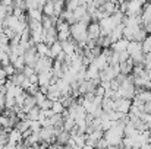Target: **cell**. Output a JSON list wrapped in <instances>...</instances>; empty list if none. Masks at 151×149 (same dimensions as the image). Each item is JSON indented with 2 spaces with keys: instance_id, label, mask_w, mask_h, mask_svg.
Wrapping results in <instances>:
<instances>
[{
  "instance_id": "cell-26",
  "label": "cell",
  "mask_w": 151,
  "mask_h": 149,
  "mask_svg": "<svg viewBox=\"0 0 151 149\" xmlns=\"http://www.w3.org/2000/svg\"><path fill=\"white\" fill-rule=\"evenodd\" d=\"M43 15L44 16H53L54 15V7H53V0H49L44 6H43Z\"/></svg>"
},
{
  "instance_id": "cell-6",
  "label": "cell",
  "mask_w": 151,
  "mask_h": 149,
  "mask_svg": "<svg viewBox=\"0 0 151 149\" xmlns=\"http://www.w3.org/2000/svg\"><path fill=\"white\" fill-rule=\"evenodd\" d=\"M53 72H44V73H38V81H37V85L40 88H47L50 85V81L53 78Z\"/></svg>"
},
{
  "instance_id": "cell-8",
  "label": "cell",
  "mask_w": 151,
  "mask_h": 149,
  "mask_svg": "<svg viewBox=\"0 0 151 149\" xmlns=\"http://www.w3.org/2000/svg\"><path fill=\"white\" fill-rule=\"evenodd\" d=\"M22 133L16 129H12L9 133H7V143H13V145H18V143H22Z\"/></svg>"
},
{
  "instance_id": "cell-14",
  "label": "cell",
  "mask_w": 151,
  "mask_h": 149,
  "mask_svg": "<svg viewBox=\"0 0 151 149\" xmlns=\"http://www.w3.org/2000/svg\"><path fill=\"white\" fill-rule=\"evenodd\" d=\"M34 107H37V104H35V99H34V97L32 95H28L27 94V97H25V99H24V104H22V107H21V110L27 114L29 110H32Z\"/></svg>"
},
{
  "instance_id": "cell-18",
  "label": "cell",
  "mask_w": 151,
  "mask_h": 149,
  "mask_svg": "<svg viewBox=\"0 0 151 149\" xmlns=\"http://www.w3.org/2000/svg\"><path fill=\"white\" fill-rule=\"evenodd\" d=\"M12 82H13V85H16V86H22V83L25 82V75L22 73V72H16L15 75H12L10 78H9Z\"/></svg>"
},
{
  "instance_id": "cell-17",
  "label": "cell",
  "mask_w": 151,
  "mask_h": 149,
  "mask_svg": "<svg viewBox=\"0 0 151 149\" xmlns=\"http://www.w3.org/2000/svg\"><path fill=\"white\" fill-rule=\"evenodd\" d=\"M69 138H70V135H69V132H66V130H60L57 135H56V143L57 145H68V140H69Z\"/></svg>"
},
{
  "instance_id": "cell-31",
  "label": "cell",
  "mask_w": 151,
  "mask_h": 149,
  "mask_svg": "<svg viewBox=\"0 0 151 149\" xmlns=\"http://www.w3.org/2000/svg\"><path fill=\"white\" fill-rule=\"evenodd\" d=\"M50 110L54 113V114H62V113L65 111V107H63V104H62L60 101H53Z\"/></svg>"
},
{
  "instance_id": "cell-27",
  "label": "cell",
  "mask_w": 151,
  "mask_h": 149,
  "mask_svg": "<svg viewBox=\"0 0 151 149\" xmlns=\"http://www.w3.org/2000/svg\"><path fill=\"white\" fill-rule=\"evenodd\" d=\"M141 47H142V53H144V54L151 53V35L150 34L141 41Z\"/></svg>"
},
{
  "instance_id": "cell-29",
  "label": "cell",
  "mask_w": 151,
  "mask_h": 149,
  "mask_svg": "<svg viewBox=\"0 0 151 149\" xmlns=\"http://www.w3.org/2000/svg\"><path fill=\"white\" fill-rule=\"evenodd\" d=\"M12 10H13L12 6H4V4L0 3V21H3L6 16L12 15Z\"/></svg>"
},
{
  "instance_id": "cell-4",
  "label": "cell",
  "mask_w": 151,
  "mask_h": 149,
  "mask_svg": "<svg viewBox=\"0 0 151 149\" xmlns=\"http://www.w3.org/2000/svg\"><path fill=\"white\" fill-rule=\"evenodd\" d=\"M24 60H25V66H31L34 67L37 60H38V54H37V50H35V46L31 47V48L25 50L24 53Z\"/></svg>"
},
{
  "instance_id": "cell-44",
  "label": "cell",
  "mask_w": 151,
  "mask_h": 149,
  "mask_svg": "<svg viewBox=\"0 0 151 149\" xmlns=\"http://www.w3.org/2000/svg\"><path fill=\"white\" fill-rule=\"evenodd\" d=\"M9 38L3 34V32H0V46H9Z\"/></svg>"
},
{
  "instance_id": "cell-42",
  "label": "cell",
  "mask_w": 151,
  "mask_h": 149,
  "mask_svg": "<svg viewBox=\"0 0 151 149\" xmlns=\"http://www.w3.org/2000/svg\"><path fill=\"white\" fill-rule=\"evenodd\" d=\"M104 92H106V89H104L101 85H99V86L96 88V91H94V95H97V97H103V98H104Z\"/></svg>"
},
{
  "instance_id": "cell-52",
  "label": "cell",
  "mask_w": 151,
  "mask_h": 149,
  "mask_svg": "<svg viewBox=\"0 0 151 149\" xmlns=\"http://www.w3.org/2000/svg\"><path fill=\"white\" fill-rule=\"evenodd\" d=\"M126 1H128V0H116L117 4H122V3H126Z\"/></svg>"
},
{
  "instance_id": "cell-21",
  "label": "cell",
  "mask_w": 151,
  "mask_h": 149,
  "mask_svg": "<svg viewBox=\"0 0 151 149\" xmlns=\"http://www.w3.org/2000/svg\"><path fill=\"white\" fill-rule=\"evenodd\" d=\"M88 13V10H87V6H79V7H76L75 10H73V16H75V19H76V22H79L85 15Z\"/></svg>"
},
{
  "instance_id": "cell-54",
  "label": "cell",
  "mask_w": 151,
  "mask_h": 149,
  "mask_svg": "<svg viewBox=\"0 0 151 149\" xmlns=\"http://www.w3.org/2000/svg\"><path fill=\"white\" fill-rule=\"evenodd\" d=\"M150 142H151V139H150Z\"/></svg>"
},
{
  "instance_id": "cell-24",
  "label": "cell",
  "mask_w": 151,
  "mask_h": 149,
  "mask_svg": "<svg viewBox=\"0 0 151 149\" xmlns=\"http://www.w3.org/2000/svg\"><path fill=\"white\" fill-rule=\"evenodd\" d=\"M13 67L16 69V72H22L24 67H25V60H24V56H18L15 58V61H12Z\"/></svg>"
},
{
  "instance_id": "cell-10",
  "label": "cell",
  "mask_w": 151,
  "mask_h": 149,
  "mask_svg": "<svg viewBox=\"0 0 151 149\" xmlns=\"http://www.w3.org/2000/svg\"><path fill=\"white\" fill-rule=\"evenodd\" d=\"M93 64H94L99 70H103V69H106V67L109 66V58H107V56L101 51L100 56H97V57L93 60Z\"/></svg>"
},
{
  "instance_id": "cell-47",
  "label": "cell",
  "mask_w": 151,
  "mask_h": 149,
  "mask_svg": "<svg viewBox=\"0 0 151 149\" xmlns=\"http://www.w3.org/2000/svg\"><path fill=\"white\" fill-rule=\"evenodd\" d=\"M35 1H37L38 7H40V9H43V6H44V4H46V3H47L49 0H35Z\"/></svg>"
},
{
  "instance_id": "cell-25",
  "label": "cell",
  "mask_w": 151,
  "mask_h": 149,
  "mask_svg": "<svg viewBox=\"0 0 151 149\" xmlns=\"http://www.w3.org/2000/svg\"><path fill=\"white\" fill-rule=\"evenodd\" d=\"M75 127V118L73 117H65L63 118V130H66V132H70L72 129Z\"/></svg>"
},
{
  "instance_id": "cell-45",
  "label": "cell",
  "mask_w": 151,
  "mask_h": 149,
  "mask_svg": "<svg viewBox=\"0 0 151 149\" xmlns=\"http://www.w3.org/2000/svg\"><path fill=\"white\" fill-rule=\"evenodd\" d=\"M142 110H144V113H147V114H151V101H147V102H144V107H142Z\"/></svg>"
},
{
  "instance_id": "cell-16",
  "label": "cell",
  "mask_w": 151,
  "mask_h": 149,
  "mask_svg": "<svg viewBox=\"0 0 151 149\" xmlns=\"http://www.w3.org/2000/svg\"><path fill=\"white\" fill-rule=\"evenodd\" d=\"M59 53H62V43H60V41H56L54 44H51L50 47H49V54H47V57H50L51 60H54V58L57 57Z\"/></svg>"
},
{
  "instance_id": "cell-3",
  "label": "cell",
  "mask_w": 151,
  "mask_h": 149,
  "mask_svg": "<svg viewBox=\"0 0 151 149\" xmlns=\"http://www.w3.org/2000/svg\"><path fill=\"white\" fill-rule=\"evenodd\" d=\"M131 107H132V99H126V98L114 99V111H120L123 114H128Z\"/></svg>"
},
{
  "instance_id": "cell-39",
  "label": "cell",
  "mask_w": 151,
  "mask_h": 149,
  "mask_svg": "<svg viewBox=\"0 0 151 149\" xmlns=\"http://www.w3.org/2000/svg\"><path fill=\"white\" fill-rule=\"evenodd\" d=\"M22 73L25 75V78H27V79H29L32 75H35V70H34V67H31V66H25V67H24V70H22Z\"/></svg>"
},
{
  "instance_id": "cell-11",
  "label": "cell",
  "mask_w": 151,
  "mask_h": 149,
  "mask_svg": "<svg viewBox=\"0 0 151 149\" xmlns=\"http://www.w3.org/2000/svg\"><path fill=\"white\" fill-rule=\"evenodd\" d=\"M123 28H125L123 24H120V25H117V26H114V28L111 29V32L109 34V38H110L111 43H114V41L123 38Z\"/></svg>"
},
{
  "instance_id": "cell-50",
  "label": "cell",
  "mask_w": 151,
  "mask_h": 149,
  "mask_svg": "<svg viewBox=\"0 0 151 149\" xmlns=\"http://www.w3.org/2000/svg\"><path fill=\"white\" fill-rule=\"evenodd\" d=\"M81 149H96V148H93V146H90V145H87V143H85V145H84Z\"/></svg>"
},
{
  "instance_id": "cell-49",
  "label": "cell",
  "mask_w": 151,
  "mask_h": 149,
  "mask_svg": "<svg viewBox=\"0 0 151 149\" xmlns=\"http://www.w3.org/2000/svg\"><path fill=\"white\" fill-rule=\"evenodd\" d=\"M81 3H82L84 6H88V4H91V3H93V0H81Z\"/></svg>"
},
{
  "instance_id": "cell-43",
  "label": "cell",
  "mask_w": 151,
  "mask_h": 149,
  "mask_svg": "<svg viewBox=\"0 0 151 149\" xmlns=\"http://www.w3.org/2000/svg\"><path fill=\"white\" fill-rule=\"evenodd\" d=\"M128 58H129L128 51H122V53H119V63H123V61H126Z\"/></svg>"
},
{
  "instance_id": "cell-28",
  "label": "cell",
  "mask_w": 151,
  "mask_h": 149,
  "mask_svg": "<svg viewBox=\"0 0 151 149\" xmlns=\"http://www.w3.org/2000/svg\"><path fill=\"white\" fill-rule=\"evenodd\" d=\"M63 6H65V0H57L53 1V7H54V15L53 16H60V13L63 12Z\"/></svg>"
},
{
  "instance_id": "cell-9",
  "label": "cell",
  "mask_w": 151,
  "mask_h": 149,
  "mask_svg": "<svg viewBox=\"0 0 151 149\" xmlns=\"http://www.w3.org/2000/svg\"><path fill=\"white\" fill-rule=\"evenodd\" d=\"M62 51L66 54V56H72V54H75V51H76V43L73 41V40H66V41H63L62 43Z\"/></svg>"
},
{
  "instance_id": "cell-35",
  "label": "cell",
  "mask_w": 151,
  "mask_h": 149,
  "mask_svg": "<svg viewBox=\"0 0 151 149\" xmlns=\"http://www.w3.org/2000/svg\"><path fill=\"white\" fill-rule=\"evenodd\" d=\"M38 113H40V108L38 107H34L32 110H29L27 113V118L28 120H37L38 118Z\"/></svg>"
},
{
  "instance_id": "cell-12",
  "label": "cell",
  "mask_w": 151,
  "mask_h": 149,
  "mask_svg": "<svg viewBox=\"0 0 151 149\" xmlns=\"http://www.w3.org/2000/svg\"><path fill=\"white\" fill-rule=\"evenodd\" d=\"M100 10L106 16H110V15H113L116 10H119V7H117V3H113V1H109V0H107L100 7Z\"/></svg>"
},
{
  "instance_id": "cell-48",
  "label": "cell",
  "mask_w": 151,
  "mask_h": 149,
  "mask_svg": "<svg viewBox=\"0 0 151 149\" xmlns=\"http://www.w3.org/2000/svg\"><path fill=\"white\" fill-rule=\"evenodd\" d=\"M0 3L4 4V6H12L13 4V0H0Z\"/></svg>"
},
{
  "instance_id": "cell-38",
  "label": "cell",
  "mask_w": 151,
  "mask_h": 149,
  "mask_svg": "<svg viewBox=\"0 0 151 149\" xmlns=\"http://www.w3.org/2000/svg\"><path fill=\"white\" fill-rule=\"evenodd\" d=\"M3 70H4V73H6V76H7V78H10L12 75H15V73H16V69L13 67V64H12V63H10V64H7V66H4V67H3Z\"/></svg>"
},
{
  "instance_id": "cell-20",
  "label": "cell",
  "mask_w": 151,
  "mask_h": 149,
  "mask_svg": "<svg viewBox=\"0 0 151 149\" xmlns=\"http://www.w3.org/2000/svg\"><path fill=\"white\" fill-rule=\"evenodd\" d=\"M60 19H63L65 22H68L69 25H72V24H75L76 22V19H75V16H73V12H70V10H63L62 13H60V16H59Z\"/></svg>"
},
{
  "instance_id": "cell-37",
  "label": "cell",
  "mask_w": 151,
  "mask_h": 149,
  "mask_svg": "<svg viewBox=\"0 0 151 149\" xmlns=\"http://www.w3.org/2000/svg\"><path fill=\"white\" fill-rule=\"evenodd\" d=\"M46 98H47V97H46V95H44L43 92H40V91H38V92H37V94L34 95L35 104H37V107H38V108H40V105H41V104H43V102L46 101Z\"/></svg>"
},
{
  "instance_id": "cell-30",
  "label": "cell",
  "mask_w": 151,
  "mask_h": 149,
  "mask_svg": "<svg viewBox=\"0 0 151 149\" xmlns=\"http://www.w3.org/2000/svg\"><path fill=\"white\" fill-rule=\"evenodd\" d=\"M97 46H99L100 48H110L111 41H110L109 35H107V37H100V38L97 40Z\"/></svg>"
},
{
  "instance_id": "cell-32",
  "label": "cell",
  "mask_w": 151,
  "mask_h": 149,
  "mask_svg": "<svg viewBox=\"0 0 151 149\" xmlns=\"http://www.w3.org/2000/svg\"><path fill=\"white\" fill-rule=\"evenodd\" d=\"M79 6H82L81 0H66V10L73 12V10H75L76 7H79Z\"/></svg>"
},
{
  "instance_id": "cell-1",
  "label": "cell",
  "mask_w": 151,
  "mask_h": 149,
  "mask_svg": "<svg viewBox=\"0 0 151 149\" xmlns=\"http://www.w3.org/2000/svg\"><path fill=\"white\" fill-rule=\"evenodd\" d=\"M53 61L54 60H51L50 57H38V60H37V63H35V66H34V70H35V73L38 75V73H44V72H51V69H53Z\"/></svg>"
},
{
  "instance_id": "cell-5",
  "label": "cell",
  "mask_w": 151,
  "mask_h": 149,
  "mask_svg": "<svg viewBox=\"0 0 151 149\" xmlns=\"http://www.w3.org/2000/svg\"><path fill=\"white\" fill-rule=\"evenodd\" d=\"M87 37L90 40H99L101 37V31H100V25L99 22H90L87 26Z\"/></svg>"
},
{
  "instance_id": "cell-2",
  "label": "cell",
  "mask_w": 151,
  "mask_h": 149,
  "mask_svg": "<svg viewBox=\"0 0 151 149\" xmlns=\"http://www.w3.org/2000/svg\"><path fill=\"white\" fill-rule=\"evenodd\" d=\"M142 13V4L138 0H128L125 16H141Z\"/></svg>"
},
{
  "instance_id": "cell-22",
  "label": "cell",
  "mask_w": 151,
  "mask_h": 149,
  "mask_svg": "<svg viewBox=\"0 0 151 149\" xmlns=\"http://www.w3.org/2000/svg\"><path fill=\"white\" fill-rule=\"evenodd\" d=\"M101 108H103V111H104V113L114 110V99H111V98H103V102H101Z\"/></svg>"
},
{
  "instance_id": "cell-41",
  "label": "cell",
  "mask_w": 151,
  "mask_h": 149,
  "mask_svg": "<svg viewBox=\"0 0 151 149\" xmlns=\"http://www.w3.org/2000/svg\"><path fill=\"white\" fill-rule=\"evenodd\" d=\"M51 104H53V101H51V99H49V98H46V101L40 105V110H50Z\"/></svg>"
},
{
  "instance_id": "cell-33",
  "label": "cell",
  "mask_w": 151,
  "mask_h": 149,
  "mask_svg": "<svg viewBox=\"0 0 151 149\" xmlns=\"http://www.w3.org/2000/svg\"><path fill=\"white\" fill-rule=\"evenodd\" d=\"M15 105H16V102H15V97H12V95L6 94V97H4V108L12 110Z\"/></svg>"
},
{
  "instance_id": "cell-46",
  "label": "cell",
  "mask_w": 151,
  "mask_h": 149,
  "mask_svg": "<svg viewBox=\"0 0 151 149\" xmlns=\"http://www.w3.org/2000/svg\"><path fill=\"white\" fill-rule=\"evenodd\" d=\"M6 79H7V76H6V73H4L3 67H0V81H1V82H4Z\"/></svg>"
},
{
  "instance_id": "cell-40",
  "label": "cell",
  "mask_w": 151,
  "mask_h": 149,
  "mask_svg": "<svg viewBox=\"0 0 151 149\" xmlns=\"http://www.w3.org/2000/svg\"><path fill=\"white\" fill-rule=\"evenodd\" d=\"M25 6H27V10H31V9H40L35 0H25Z\"/></svg>"
},
{
  "instance_id": "cell-7",
  "label": "cell",
  "mask_w": 151,
  "mask_h": 149,
  "mask_svg": "<svg viewBox=\"0 0 151 149\" xmlns=\"http://www.w3.org/2000/svg\"><path fill=\"white\" fill-rule=\"evenodd\" d=\"M128 44H129V40H126V38H120V40L111 43L110 48H111V51H114V53H122V51H126Z\"/></svg>"
},
{
  "instance_id": "cell-53",
  "label": "cell",
  "mask_w": 151,
  "mask_h": 149,
  "mask_svg": "<svg viewBox=\"0 0 151 149\" xmlns=\"http://www.w3.org/2000/svg\"><path fill=\"white\" fill-rule=\"evenodd\" d=\"M1 111H3V108H0V114H1Z\"/></svg>"
},
{
  "instance_id": "cell-15",
  "label": "cell",
  "mask_w": 151,
  "mask_h": 149,
  "mask_svg": "<svg viewBox=\"0 0 151 149\" xmlns=\"http://www.w3.org/2000/svg\"><path fill=\"white\" fill-rule=\"evenodd\" d=\"M46 97L51 101H59V99L62 98V95H60V92H59V89H57V86L56 85H49L47 86V94H46Z\"/></svg>"
},
{
  "instance_id": "cell-36",
  "label": "cell",
  "mask_w": 151,
  "mask_h": 149,
  "mask_svg": "<svg viewBox=\"0 0 151 149\" xmlns=\"http://www.w3.org/2000/svg\"><path fill=\"white\" fill-rule=\"evenodd\" d=\"M69 38H70V32L69 31H59L57 32V41L63 43V41H66Z\"/></svg>"
},
{
  "instance_id": "cell-23",
  "label": "cell",
  "mask_w": 151,
  "mask_h": 149,
  "mask_svg": "<svg viewBox=\"0 0 151 149\" xmlns=\"http://www.w3.org/2000/svg\"><path fill=\"white\" fill-rule=\"evenodd\" d=\"M35 50H37L38 57H46V56L49 54V46H46L44 43H38V44H35Z\"/></svg>"
},
{
  "instance_id": "cell-13",
  "label": "cell",
  "mask_w": 151,
  "mask_h": 149,
  "mask_svg": "<svg viewBox=\"0 0 151 149\" xmlns=\"http://www.w3.org/2000/svg\"><path fill=\"white\" fill-rule=\"evenodd\" d=\"M132 69H134V61H132L131 57H129L126 61L119 63V70H120L122 75H131V73H132Z\"/></svg>"
},
{
  "instance_id": "cell-19",
  "label": "cell",
  "mask_w": 151,
  "mask_h": 149,
  "mask_svg": "<svg viewBox=\"0 0 151 149\" xmlns=\"http://www.w3.org/2000/svg\"><path fill=\"white\" fill-rule=\"evenodd\" d=\"M28 19L41 22L43 21V10L41 9H31V10H28Z\"/></svg>"
},
{
  "instance_id": "cell-34",
  "label": "cell",
  "mask_w": 151,
  "mask_h": 149,
  "mask_svg": "<svg viewBox=\"0 0 151 149\" xmlns=\"http://www.w3.org/2000/svg\"><path fill=\"white\" fill-rule=\"evenodd\" d=\"M41 123L38 121V120H29V130L31 132H34V133H38L40 130H41Z\"/></svg>"
},
{
  "instance_id": "cell-51",
  "label": "cell",
  "mask_w": 151,
  "mask_h": 149,
  "mask_svg": "<svg viewBox=\"0 0 151 149\" xmlns=\"http://www.w3.org/2000/svg\"><path fill=\"white\" fill-rule=\"evenodd\" d=\"M138 1H139V3H141V4L144 6V4H147V3H148L150 0H138Z\"/></svg>"
}]
</instances>
